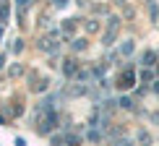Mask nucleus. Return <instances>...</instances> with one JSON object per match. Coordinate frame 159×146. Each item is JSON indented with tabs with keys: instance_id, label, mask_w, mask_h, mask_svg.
<instances>
[{
	"instance_id": "f257e3e1",
	"label": "nucleus",
	"mask_w": 159,
	"mask_h": 146,
	"mask_svg": "<svg viewBox=\"0 0 159 146\" xmlns=\"http://www.w3.org/2000/svg\"><path fill=\"white\" fill-rule=\"evenodd\" d=\"M117 31H120V18H110V26H107V31H104V37H102V44H104V47H110V44L115 42Z\"/></svg>"
},
{
	"instance_id": "f03ea898",
	"label": "nucleus",
	"mask_w": 159,
	"mask_h": 146,
	"mask_svg": "<svg viewBox=\"0 0 159 146\" xmlns=\"http://www.w3.org/2000/svg\"><path fill=\"white\" fill-rule=\"evenodd\" d=\"M55 125H57V112H55V110H50V112H44V120L37 125V130L44 136V133H50V130L55 128Z\"/></svg>"
},
{
	"instance_id": "7ed1b4c3",
	"label": "nucleus",
	"mask_w": 159,
	"mask_h": 146,
	"mask_svg": "<svg viewBox=\"0 0 159 146\" xmlns=\"http://www.w3.org/2000/svg\"><path fill=\"white\" fill-rule=\"evenodd\" d=\"M117 86H120V89H133V86H136V71L133 68L123 71L120 78H117Z\"/></svg>"
},
{
	"instance_id": "20e7f679",
	"label": "nucleus",
	"mask_w": 159,
	"mask_h": 146,
	"mask_svg": "<svg viewBox=\"0 0 159 146\" xmlns=\"http://www.w3.org/2000/svg\"><path fill=\"white\" fill-rule=\"evenodd\" d=\"M157 57H159V52H154V50H146V52L141 55L143 68H154V65H157Z\"/></svg>"
},
{
	"instance_id": "39448f33",
	"label": "nucleus",
	"mask_w": 159,
	"mask_h": 146,
	"mask_svg": "<svg viewBox=\"0 0 159 146\" xmlns=\"http://www.w3.org/2000/svg\"><path fill=\"white\" fill-rule=\"evenodd\" d=\"M63 73H65L68 78L78 76V63H76V60H65V65H63Z\"/></svg>"
},
{
	"instance_id": "423d86ee",
	"label": "nucleus",
	"mask_w": 159,
	"mask_h": 146,
	"mask_svg": "<svg viewBox=\"0 0 159 146\" xmlns=\"http://www.w3.org/2000/svg\"><path fill=\"white\" fill-rule=\"evenodd\" d=\"M138 78H141V84H151V81H154V71H151V68H143L141 73H138Z\"/></svg>"
},
{
	"instance_id": "0eeeda50",
	"label": "nucleus",
	"mask_w": 159,
	"mask_h": 146,
	"mask_svg": "<svg viewBox=\"0 0 159 146\" xmlns=\"http://www.w3.org/2000/svg\"><path fill=\"white\" fill-rule=\"evenodd\" d=\"M133 50H136V44L130 42V39H128V42H123V44H120V55H130Z\"/></svg>"
},
{
	"instance_id": "6e6552de",
	"label": "nucleus",
	"mask_w": 159,
	"mask_h": 146,
	"mask_svg": "<svg viewBox=\"0 0 159 146\" xmlns=\"http://www.w3.org/2000/svg\"><path fill=\"white\" fill-rule=\"evenodd\" d=\"M117 104L125 107V110H133V99H130V97H120V99H117Z\"/></svg>"
},
{
	"instance_id": "1a4fd4ad",
	"label": "nucleus",
	"mask_w": 159,
	"mask_h": 146,
	"mask_svg": "<svg viewBox=\"0 0 159 146\" xmlns=\"http://www.w3.org/2000/svg\"><path fill=\"white\" fill-rule=\"evenodd\" d=\"M65 144H70V146H78V144H81V138H78L76 133H65Z\"/></svg>"
},
{
	"instance_id": "9d476101",
	"label": "nucleus",
	"mask_w": 159,
	"mask_h": 146,
	"mask_svg": "<svg viewBox=\"0 0 159 146\" xmlns=\"http://www.w3.org/2000/svg\"><path fill=\"white\" fill-rule=\"evenodd\" d=\"M73 29H76V24H73V21L63 24V31H65V37H68V34H73Z\"/></svg>"
},
{
	"instance_id": "9b49d317",
	"label": "nucleus",
	"mask_w": 159,
	"mask_h": 146,
	"mask_svg": "<svg viewBox=\"0 0 159 146\" xmlns=\"http://www.w3.org/2000/svg\"><path fill=\"white\" fill-rule=\"evenodd\" d=\"M0 18H3V21H8V3L0 5Z\"/></svg>"
},
{
	"instance_id": "f8f14e48",
	"label": "nucleus",
	"mask_w": 159,
	"mask_h": 146,
	"mask_svg": "<svg viewBox=\"0 0 159 146\" xmlns=\"http://www.w3.org/2000/svg\"><path fill=\"white\" fill-rule=\"evenodd\" d=\"M86 47V39H76V42H73V50L78 52V50H84Z\"/></svg>"
},
{
	"instance_id": "ddd939ff",
	"label": "nucleus",
	"mask_w": 159,
	"mask_h": 146,
	"mask_svg": "<svg viewBox=\"0 0 159 146\" xmlns=\"http://www.w3.org/2000/svg\"><path fill=\"white\" fill-rule=\"evenodd\" d=\"M55 5H57V8H65V5H68V0H55Z\"/></svg>"
},
{
	"instance_id": "4468645a",
	"label": "nucleus",
	"mask_w": 159,
	"mask_h": 146,
	"mask_svg": "<svg viewBox=\"0 0 159 146\" xmlns=\"http://www.w3.org/2000/svg\"><path fill=\"white\" fill-rule=\"evenodd\" d=\"M16 3H18V5H21V8H26V5H29V3H31V0H16Z\"/></svg>"
},
{
	"instance_id": "2eb2a0df",
	"label": "nucleus",
	"mask_w": 159,
	"mask_h": 146,
	"mask_svg": "<svg viewBox=\"0 0 159 146\" xmlns=\"http://www.w3.org/2000/svg\"><path fill=\"white\" fill-rule=\"evenodd\" d=\"M154 91H157V94H159V81H154Z\"/></svg>"
},
{
	"instance_id": "dca6fc26",
	"label": "nucleus",
	"mask_w": 159,
	"mask_h": 146,
	"mask_svg": "<svg viewBox=\"0 0 159 146\" xmlns=\"http://www.w3.org/2000/svg\"><path fill=\"white\" fill-rule=\"evenodd\" d=\"M3 63H5V55H0V68H3Z\"/></svg>"
},
{
	"instance_id": "f3484780",
	"label": "nucleus",
	"mask_w": 159,
	"mask_h": 146,
	"mask_svg": "<svg viewBox=\"0 0 159 146\" xmlns=\"http://www.w3.org/2000/svg\"><path fill=\"white\" fill-rule=\"evenodd\" d=\"M120 146H133V144H128V141H123V144H120Z\"/></svg>"
},
{
	"instance_id": "a211bd4d",
	"label": "nucleus",
	"mask_w": 159,
	"mask_h": 146,
	"mask_svg": "<svg viewBox=\"0 0 159 146\" xmlns=\"http://www.w3.org/2000/svg\"><path fill=\"white\" fill-rule=\"evenodd\" d=\"M157 73H159V68H157Z\"/></svg>"
}]
</instances>
